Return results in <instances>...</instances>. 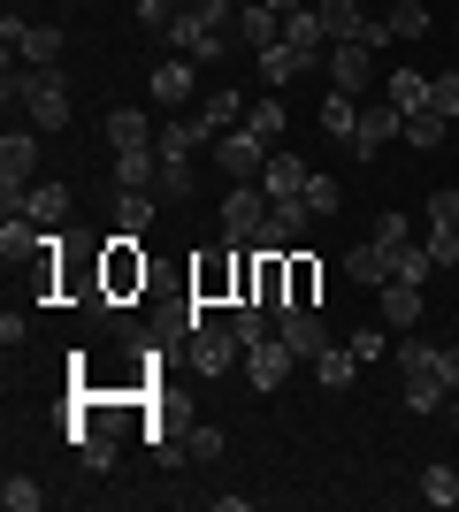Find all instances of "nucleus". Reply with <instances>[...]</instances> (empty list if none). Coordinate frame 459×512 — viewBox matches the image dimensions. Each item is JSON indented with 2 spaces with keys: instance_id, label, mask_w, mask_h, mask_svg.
<instances>
[{
  "instance_id": "f257e3e1",
  "label": "nucleus",
  "mask_w": 459,
  "mask_h": 512,
  "mask_svg": "<svg viewBox=\"0 0 459 512\" xmlns=\"http://www.w3.org/2000/svg\"><path fill=\"white\" fill-rule=\"evenodd\" d=\"M8 107H23V115H31V130H62L69 123V85H62V62L54 69H8Z\"/></svg>"
},
{
  "instance_id": "f03ea898",
  "label": "nucleus",
  "mask_w": 459,
  "mask_h": 512,
  "mask_svg": "<svg viewBox=\"0 0 459 512\" xmlns=\"http://www.w3.org/2000/svg\"><path fill=\"white\" fill-rule=\"evenodd\" d=\"M31 176H39V130H8L0 138V199H8V214L23 207Z\"/></svg>"
},
{
  "instance_id": "7ed1b4c3",
  "label": "nucleus",
  "mask_w": 459,
  "mask_h": 512,
  "mask_svg": "<svg viewBox=\"0 0 459 512\" xmlns=\"http://www.w3.org/2000/svg\"><path fill=\"white\" fill-rule=\"evenodd\" d=\"M238 352H245V344L230 337V321H215V329H207V321H192V367H199V383L230 375V367H238Z\"/></svg>"
},
{
  "instance_id": "20e7f679",
  "label": "nucleus",
  "mask_w": 459,
  "mask_h": 512,
  "mask_svg": "<svg viewBox=\"0 0 459 512\" xmlns=\"http://www.w3.org/2000/svg\"><path fill=\"white\" fill-rule=\"evenodd\" d=\"M268 153H276V146H261L253 130H222V138H215V169L230 176V184H253V176L268 169Z\"/></svg>"
},
{
  "instance_id": "39448f33",
  "label": "nucleus",
  "mask_w": 459,
  "mask_h": 512,
  "mask_svg": "<svg viewBox=\"0 0 459 512\" xmlns=\"http://www.w3.org/2000/svg\"><path fill=\"white\" fill-rule=\"evenodd\" d=\"M261 230H268V192L261 184H238V192L222 199V237H230V245H253Z\"/></svg>"
},
{
  "instance_id": "423d86ee",
  "label": "nucleus",
  "mask_w": 459,
  "mask_h": 512,
  "mask_svg": "<svg viewBox=\"0 0 459 512\" xmlns=\"http://www.w3.org/2000/svg\"><path fill=\"white\" fill-rule=\"evenodd\" d=\"M0 39H8V54H23L31 69H54V62H62V31H54V23H16V16H0Z\"/></svg>"
},
{
  "instance_id": "0eeeda50",
  "label": "nucleus",
  "mask_w": 459,
  "mask_h": 512,
  "mask_svg": "<svg viewBox=\"0 0 459 512\" xmlns=\"http://www.w3.org/2000/svg\"><path fill=\"white\" fill-rule=\"evenodd\" d=\"M329 85L360 100V92L375 85V46L368 39H337V46H329Z\"/></svg>"
},
{
  "instance_id": "6e6552de",
  "label": "nucleus",
  "mask_w": 459,
  "mask_h": 512,
  "mask_svg": "<svg viewBox=\"0 0 459 512\" xmlns=\"http://www.w3.org/2000/svg\"><path fill=\"white\" fill-rule=\"evenodd\" d=\"M306 222H322L306 199H268V230L253 237V245H261V253H291V245L306 237Z\"/></svg>"
},
{
  "instance_id": "1a4fd4ad",
  "label": "nucleus",
  "mask_w": 459,
  "mask_h": 512,
  "mask_svg": "<svg viewBox=\"0 0 459 512\" xmlns=\"http://www.w3.org/2000/svg\"><path fill=\"white\" fill-rule=\"evenodd\" d=\"M276 337L291 344V352H299L306 367L322 360L329 352V329H322V306H284V314H276Z\"/></svg>"
},
{
  "instance_id": "9d476101",
  "label": "nucleus",
  "mask_w": 459,
  "mask_h": 512,
  "mask_svg": "<svg viewBox=\"0 0 459 512\" xmlns=\"http://www.w3.org/2000/svg\"><path fill=\"white\" fill-rule=\"evenodd\" d=\"M391 138H406V115H398L391 100H383V107H360V130H352V153H360V161H375V153L391 146Z\"/></svg>"
},
{
  "instance_id": "9b49d317",
  "label": "nucleus",
  "mask_w": 459,
  "mask_h": 512,
  "mask_svg": "<svg viewBox=\"0 0 459 512\" xmlns=\"http://www.w3.org/2000/svg\"><path fill=\"white\" fill-rule=\"evenodd\" d=\"M291 367H306V360L291 352L284 337H268V344H253V352H245V375H253V390H276Z\"/></svg>"
},
{
  "instance_id": "f8f14e48",
  "label": "nucleus",
  "mask_w": 459,
  "mask_h": 512,
  "mask_svg": "<svg viewBox=\"0 0 459 512\" xmlns=\"http://www.w3.org/2000/svg\"><path fill=\"white\" fill-rule=\"evenodd\" d=\"M306 176H314V169H306L299 153H284V146H276V153H268V169L253 176V184H261L268 199H299V192H306Z\"/></svg>"
},
{
  "instance_id": "ddd939ff",
  "label": "nucleus",
  "mask_w": 459,
  "mask_h": 512,
  "mask_svg": "<svg viewBox=\"0 0 459 512\" xmlns=\"http://www.w3.org/2000/svg\"><path fill=\"white\" fill-rule=\"evenodd\" d=\"M345 276H352V283H391V276H398V245H383V237L352 245V253H345Z\"/></svg>"
},
{
  "instance_id": "4468645a",
  "label": "nucleus",
  "mask_w": 459,
  "mask_h": 512,
  "mask_svg": "<svg viewBox=\"0 0 459 512\" xmlns=\"http://www.w3.org/2000/svg\"><path fill=\"white\" fill-rule=\"evenodd\" d=\"M314 16H322L329 46L337 39H368V8H360V0H314Z\"/></svg>"
},
{
  "instance_id": "2eb2a0df",
  "label": "nucleus",
  "mask_w": 459,
  "mask_h": 512,
  "mask_svg": "<svg viewBox=\"0 0 459 512\" xmlns=\"http://www.w3.org/2000/svg\"><path fill=\"white\" fill-rule=\"evenodd\" d=\"M115 184H123V192H153V184H161V146L115 153Z\"/></svg>"
},
{
  "instance_id": "dca6fc26",
  "label": "nucleus",
  "mask_w": 459,
  "mask_h": 512,
  "mask_svg": "<svg viewBox=\"0 0 459 512\" xmlns=\"http://www.w3.org/2000/svg\"><path fill=\"white\" fill-rule=\"evenodd\" d=\"M276 39H284V16H276L268 0L238 8V46H253V54H261V46H276Z\"/></svg>"
},
{
  "instance_id": "f3484780",
  "label": "nucleus",
  "mask_w": 459,
  "mask_h": 512,
  "mask_svg": "<svg viewBox=\"0 0 459 512\" xmlns=\"http://www.w3.org/2000/svg\"><path fill=\"white\" fill-rule=\"evenodd\" d=\"M100 130H108V146H115V153H138V146H153V138H161V130H153L146 115H138V107H115V115H108Z\"/></svg>"
},
{
  "instance_id": "a211bd4d",
  "label": "nucleus",
  "mask_w": 459,
  "mask_h": 512,
  "mask_svg": "<svg viewBox=\"0 0 459 512\" xmlns=\"http://www.w3.org/2000/svg\"><path fill=\"white\" fill-rule=\"evenodd\" d=\"M69 451H77V467L108 474L115 467V428H69Z\"/></svg>"
},
{
  "instance_id": "6ab92c4d",
  "label": "nucleus",
  "mask_w": 459,
  "mask_h": 512,
  "mask_svg": "<svg viewBox=\"0 0 459 512\" xmlns=\"http://www.w3.org/2000/svg\"><path fill=\"white\" fill-rule=\"evenodd\" d=\"M39 245H54V237H46V230H39V222H31L23 207L8 214V222H0V253H8V260H31Z\"/></svg>"
},
{
  "instance_id": "aec40b11",
  "label": "nucleus",
  "mask_w": 459,
  "mask_h": 512,
  "mask_svg": "<svg viewBox=\"0 0 459 512\" xmlns=\"http://www.w3.org/2000/svg\"><path fill=\"white\" fill-rule=\"evenodd\" d=\"M253 62H261V85L276 92V85H291V77H299V69H306V54H299V46H291V39H276V46H261Z\"/></svg>"
},
{
  "instance_id": "412c9836",
  "label": "nucleus",
  "mask_w": 459,
  "mask_h": 512,
  "mask_svg": "<svg viewBox=\"0 0 459 512\" xmlns=\"http://www.w3.org/2000/svg\"><path fill=\"white\" fill-rule=\"evenodd\" d=\"M421 306H429V299H421V283H383V321H391L398 337L421 321Z\"/></svg>"
},
{
  "instance_id": "4be33fe9",
  "label": "nucleus",
  "mask_w": 459,
  "mask_h": 512,
  "mask_svg": "<svg viewBox=\"0 0 459 512\" xmlns=\"http://www.w3.org/2000/svg\"><path fill=\"white\" fill-rule=\"evenodd\" d=\"M23 214H31L39 230H54V222L69 214V184H31V192H23Z\"/></svg>"
},
{
  "instance_id": "5701e85b",
  "label": "nucleus",
  "mask_w": 459,
  "mask_h": 512,
  "mask_svg": "<svg viewBox=\"0 0 459 512\" xmlns=\"http://www.w3.org/2000/svg\"><path fill=\"white\" fill-rule=\"evenodd\" d=\"M230 337H238L245 352H253V344H268V337H276V314H268L261 299H245L238 314H230Z\"/></svg>"
},
{
  "instance_id": "b1692460",
  "label": "nucleus",
  "mask_w": 459,
  "mask_h": 512,
  "mask_svg": "<svg viewBox=\"0 0 459 512\" xmlns=\"http://www.w3.org/2000/svg\"><path fill=\"white\" fill-rule=\"evenodd\" d=\"M322 130H329V138H345V146H352V130H360V100L329 85V92H322Z\"/></svg>"
},
{
  "instance_id": "393cba45",
  "label": "nucleus",
  "mask_w": 459,
  "mask_h": 512,
  "mask_svg": "<svg viewBox=\"0 0 459 512\" xmlns=\"http://www.w3.org/2000/svg\"><path fill=\"white\" fill-rule=\"evenodd\" d=\"M245 130H253L261 146H276V138H284V130H291L284 100H276V92H268V100H253V107H245Z\"/></svg>"
},
{
  "instance_id": "a878e982",
  "label": "nucleus",
  "mask_w": 459,
  "mask_h": 512,
  "mask_svg": "<svg viewBox=\"0 0 459 512\" xmlns=\"http://www.w3.org/2000/svg\"><path fill=\"white\" fill-rule=\"evenodd\" d=\"M284 39L299 46L306 62H314V54H322V39H329V31H322V16H314V0H306V8H291V16H284Z\"/></svg>"
},
{
  "instance_id": "bb28decb",
  "label": "nucleus",
  "mask_w": 459,
  "mask_h": 512,
  "mask_svg": "<svg viewBox=\"0 0 459 512\" xmlns=\"http://www.w3.org/2000/svg\"><path fill=\"white\" fill-rule=\"evenodd\" d=\"M192 77H199L192 62H161V69H153V107H176V100H192Z\"/></svg>"
},
{
  "instance_id": "cd10ccee",
  "label": "nucleus",
  "mask_w": 459,
  "mask_h": 512,
  "mask_svg": "<svg viewBox=\"0 0 459 512\" xmlns=\"http://www.w3.org/2000/svg\"><path fill=\"white\" fill-rule=\"evenodd\" d=\"M153 222V192H115V237H146Z\"/></svg>"
},
{
  "instance_id": "c85d7f7f",
  "label": "nucleus",
  "mask_w": 459,
  "mask_h": 512,
  "mask_svg": "<svg viewBox=\"0 0 459 512\" xmlns=\"http://www.w3.org/2000/svg\"><path fill=\"white\" fill-rule=\"evenodd\" d=\"M192 153H161V184H153V199H192Z\"/></svg>"
},
{
  "instance_id": "c756f323",
  "label": "nucleus",
  "mask_w": 459,
  "mask_h": 512,
  "mask_svg": "<svg viewBox=\"0 0 459 512\" xmlns=\"http://www.w3.org/2000/svg\"><path fill=\"white\" fill-rule=\"evenodd\" d=\"M314 375H322V390H352V375H360V360H352V344H329L322 360H314Z\"/></svg>"
},
{
  "instance_id": "7c9ffc66",
  "label": "nucleus",
  "mask_w": 459,
  "mask_h": 512,
  "mask_svg": "<svg viewBox=\"0 0 459 512\" xmlns=\"http://www.w3.org/2000/svg\"><path fill=\"white\" fill-rule=\"evenodd\" d=\"M238 115H245V100H238L230 85H222V92H207V107H199V123H207V138H222V130L238 123Z\"/></svg>"
},
{
  "instance_id": "2f4dec72",
  "label": "nucleus",
  "mask_w": 459,
  "mask_h": 512,
  "mask_svg": "<svg viewBox=\"0 0 459 512\" xmlns=\"http://www.w3.org/2000/svg\"><path fill=\"white\" fill-rule=\"evenodd\" d=\"M437 406H444V375H437V367L406 375V413H437Z\"/></svg>"
},
{
  "instance_id": "473e14b6",
  "label": "nucleus",
  "mask_w": 459,
  "mask_h": 512,
  "mask_svg": "<svg viewBox=\"0 0 459 512\" xmlns=\"http://www.w3.org/2000/svg\"><path fill=\"white\" fill-rule=\"evenodd\" d=\"M391 107L398 115H421V107H429V77H421V69H398L391 77Z\"/></svg>"
},
{
  "instance_id": "72a5a7b5",
  "label": "nucleus",
  "mask_w": 459,
  "mask_h": 512,
  "mask_svg": "<svg viewBox=\"0 0 459 512\" xmlns=\"http://www.w3.org/2000/svg\"><path fill=\"white\" fill-rule=\"evenodd\" d=\"M131 283H146V260H131V237H115V253H108V291H131Z\"/></svg>"
},
{
  "instance_id": "f704fd0d",
  "label": "nucleus",
  "mask_w": 459,
  "mask_h": 512,
  "mask_svg": "<svg viewBox=\"0 0 459 512\" xmlns=\"http://www.w3.org/2000/svg\"><path fill=\"white\" fill-rule=\"evenodd\" d=\"M421 505L452 512V505H459V474H452V467H429V474H421Z\"/></svg>"
},
{
  "instance_id": "c9c22d12",
  "label": "nucleus",
  "mask_w": 459,
  "mask_h": 512,
  "mask_svg": "<svg viewBox=\"0 0 459 512\" xmlns=\"http://www.w3.org/2000/svg\"><path fill=\"white\" fill-rule=\"evenodd\" d=\"M391 39H421V31H429V8H421V0H391Z\"/></svg>"
},
{
  "instance_id": "e433bc0d",
  "label": "nucleus",
  "mask_w": 459,
  "mask_h": 512,
  "mask_svg": "<svg viewBox=\"0 0 459 512\" xmlns=\"http://www.w3.org/2000/svg\"><path fill=\"white\" fill-rule=\"evenodd\" d=\"M0 505H8V512H39L46 490L31 482V474H8V482H0Z\"/></svg>"
},
{
  "instance_id": "4c0bfd02",
  "label": "nucleus",
  "mask_w": 459,
  "mask_h": 512,
  "mask_svg": "<svg viewBox=\"0 0 459 512\" xmlns=\"http://www.w3.org/2000/svg\"><path fill=\"white\" fill-rule=\"evenodd\" d=\"M153 146H161V153H199V146H207V123H161Z\"/></svg>"
},
{
  "instance_id": "58836bf2",
  "label": "nucleus",
  "mask_w": 459,
  "mask_h": 512,
  "mask_svg": "<svg viewBox=\"0 0 459 512\" xmlns=\"http://www.w3.org/2000/svg\"><path fill=\"white\" fill-rule=\"evenodd\" d=\"M444 130H452V123H444L437 107H421V115H406V138H414L421 153H429V146H444Z\"/></svg>"
},
{
  "instance_id": "ea45409f",
  "label": "nucleus",
  "mask_w": 459,
  "mask_h": 512,
  "mask_svg": "<svg viewBox=\"0 0 459 512\" xmlns=\"http://www.w3.org/2000/svg\"><path fill=\"white\" fill-rule=\"evenodd\" d=\"M429 107H437L444 123H459V69H444V77H429Z\"/></svg>"
},
{
  "instance_id": "a19ab883",
  "label": "nucleus",
  "mask_w": 459,
  "mask_h": 512,
  "mask_svg": "<svg viewBox=\"0 0 459 512\" xmlns=\"http://www.w3.org/2000/svg\"><path fill=\"white\" fill-rule=\"evenodd\" d=\"M306 207H314V214H337V207H345V192H337V176H306Z\"/></svg>"
},
{
  "instance_id": "79ce46f5",
  "label": "nucleus",
  "mask_w": 459,
  "mask_h": 512,
  "mask_svg": "<svg viewBox=\"0 0 459 512\" xmlns=\"http://www.w3.org/2000/svg\"><path fill=\"white\" fill-rule=\"evenodd\" d=\"M429 253H437V268H452L459 260V222H429V237H421Z\"/></svg>"
},
{
  "instance_id": "37998d69",
  "label": "nucleus",
  "mask_w": 459,
  "mask_h": 512,
  "mask_svg": "<svg viewBox=\"0 0 459 512\" xmlns=\"http://www.w3.org/2000/svg\"><path fill=\"white\" fill-rule=\"evenodd\" d=\"M398 367H406V375H421V367H437V344H421L414 329H406V337H398Z\"/></svg>"
},
{
  "instance_id": "c03bdc74",
  "label": "nucleus",
  "mask_w": 459,
  "mask_h": 512,
  "mask_svg": "<svg viewBox=\"0 0 459 512\" xmlns=\"http://www.w3.org/2000/svg\"><path fill=\"white\" fill-rule=\"evenodd\" d=\"M176 23V0H138V31H169Z\"/></svg>"
},
{
  "instance_id": "a18cd8bd",
  "label": "nucleus",
  "mask_w": 459,
  "mask_h": 512,
  "mask_svg": "<svg viewBox=\"0 0 459 512\" xmlns=\"http://www.w3.org/2000/svg\"><path fill=\"white\" fill-rule=\"evenodd\" d=\"M429 222H459V192H452V184H437V192H429Z\"/></svg>"
},
{
  "instance_id": "49530a36",
  "label": "nucleus",
  "mask_w": 459,
  "mask_h": 512,
  "mask_svg": "<svg viewBox=\"0 0 459 512\" xmlns=\"http://www.w3.org/2000/svg\"><path fill=\"white\" fill-rule=\"evenodd\" d=\"M375 237H383V245H414V222H406V214H383V222H375Z\"/></svg>"
},
{
  "instance_id": "de8ad7c7",
  "label": "nucleus",
  "mask_w": 459,
  "mask_h": 512,
  "mask_svg": "<svg viewBox=\"0 0 459 512\" xmlns=\"http://www.w3.org/2000/svg\"><path fill=\"white\" fill-rule=\"evenodd\" d=\"M284 306H314V268H306V260L291 268V299Z\"/></svg>"
},
{
  "instance_id": "09e8293b",
  "label": "nucleus",
  "mask_w": 459,
  "mask_h": 512,
  "mask_svg": "<svg viewBox=\"0 0 459 512\" xmlns=\"http://www.w3.org/2000/svg\"><path fill=\"white\" fill-rule=\"evenodd\" d=\"M352 360H360V367L383 360V329H360V337H352Z\"/></svg>"
},
{
  "instance_id": "8fccbe9b",
  "label": "nucleus",
  "mask_w": 459,
  "mask_h": 512,
  "mask_svg": "<svg viewBox=\"0 0 459 512\" xmlns=\"http://www.w3.org/2000/svg\"><path fill=\"white\" fill-rule=\"evenodd\" d=\"M192 459H222V428H192Z\"/></svg>"
},
{
  "instance_id": "3c124183",
  "label": "nucleus",
  "mask_w": 459,
  "mask_h": 512,
  "mask_svg": "<svg viewBox=\"0 0 459 512\" xmlns=\"http://www.w3.org/2000/svg\"><path fill=\"white\" fill-rule=\"evenodd\" d=\"M437 375H444V390H459V344H437Z\"/></svg>"
},
{
  "instance_id": "603ef678",
  "label": "nucleus",
  "mask_w": 459,
  "mask_h": 512,
  "mask_svg": "<svg viewBox=\"0 0 459 512\" xmlns=\"http://www.w3.org/2000/svg\"><path fill=\"white\" fill-rule=\"evenodd\" d=\"M268 8H276V16H291V8H306V0H268Z\"/></svg>"
},
{
  "instance_id": "864d4df0",
  "label": "nucleus",
  "mask_w": 459,
  "mask_h": 512,
  "mask_svg": "<svg viewBox=\"0 0 459 512\" xmlns=\"http://www.w3.org/2000/svg\"><path fill=\"white\" fill-rule=\"evenodd\" d=\"M452 428H459V413H452Z\"/></svg>"
}]
</instances>
